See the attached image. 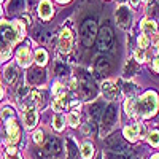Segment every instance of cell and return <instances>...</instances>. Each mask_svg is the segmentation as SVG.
Masks as SVG:
<instances>
[{"instance_id":"cell-1","label":"cell","mask_w":159,"mask_h":159,"mask_svg":"<svg viewBox=\"0 0 159 159\" xmlns=\"http://www.w3.org/2000/svg\"><path fill=\"white\" fill-rule=\"evenodd\" d=\"M157 107H159V100L154 91H147L137 99L129 97L124 103L126 113L129 116H140V118L153 116L157 111Z\"/></svg>"},{"instance_id":"cell-2","label":"cell","mask_w":159,"mask_h":159,"mask_svg":"<svg viewBox=\"0 0 159 159\" xmlns=\"http://www.w3.org/2000/svg\"><path fill=\"white\" fill-rule=\"evenodd\" d=\"M22 37L21 24L0 22V59H7L10 54V48Z\"/></svg>"},{"instance_id":"cell-3","label":"cell","mask_w":159,"mask_h":159,"mask_svg":"<svg viewBox=\"0 0 159 159\" xmlns=\"http://www.w3.org/2000/svg\"><path fill=\"white\" fill-rule=\"evenodd\" d=\"M80 35H81V42L86 46H91L94 42V37L97 35V25L92 19H86L80 29Z\"/></svg>"},{"instance_id":"cell-4","label":"cell","mask_w":159,"mask_h":159,"mask_svg":"<svg viewBox=\"0 0 159 159\" xmlns=\"http://www.w3.org/2000/svg\"><path fill=\"white\" fill-rule=\"evenodd\" d=\"M116 22L119 24V27H123L124 30L130 29L132 25V11L127 5H121L116 10Z\"/></svg>"},{"instance_id":"cell-5","label":"cell","mask_w":159,"mask_h":159,"mask_svg":"<svg viewBox=\"0 0 159 159\" xmlns=\"http://www.w3.org/2000/svg\"><path fill=\"white\" fill-rule=\"evenodd\" d=\"M113 45V30L110 27H102L97 34V46L100 51H108Z\"/></svg>"},{"instance_id":"cell-6","label":"cell","mask_w":159,"mask_h":159,"mask_svg":"<svg viewBox=\"0 0 159 159\" xmlns=\"http://www.w3.org/2000/svg\"><path fill=\"white\" fill-rule=\"evenodd\" d=\"M7 126V143L8 147H13L19 142V137H21V132H19V127H18V123H16V118H11L5 123Z\"/></svg>"},{"instance_id":"cell-7","label":"cell","mask_w":159,"mask_h":159,"mask_svg":"<svg viewBox=\"0 0 159 159\" xmlns=\"http://www.w3.org/2000/svg\"><path fill=\"white\" fill-rule=\"evenodd\" d=\"M116 118H118V108H116L115 103H111V105H108V107L103 110V115H102V130H108L116 123Z\"/></svg>"},{"instance_id":"cell-8","label":"cell","mask_w":159,"mask_h":159,"mask_svg":"<svg viewBox=\"0 0 159 159\" xmlns=\"http://www.w3.org/2000/svg\"><path fill=\"white\" fill-rule=\"evenodd\" d=\"M73 46V35H72V30L69 27L62 29L61 35H59V49L62 52H70Z\"/></svg>"},{"instance_id":"cell-9","label":"cell","mask_w":159,"mask_h":159,"mask_svg":"<svg viewBox=\"0 0 159 159\" xmlns=\"http://www.w3.org/2000/svg\"><path fill=\"white\" fill-rule=\"evenodd\" d=\"M22 119H24V124L27 129H34L37 121H38V115L35 111L34 107H25L24 110V115H22Z\"/></svg>"},{"instance_id":"cell-10","label":"cell","mask_w":159,"mask_h":159,"mask_svg":"<svg viewBox=\"0 0 159 159\" xmlns=\"http://www.w3.org/2000/svg\"><path fill=\"white\" fill-rule=\"evenodd\" d=\"M102 92H103V97L105 99H108V100H113L116 99L118 96V86L115 84V81H111V80H108V81H105L102 84Z\"/></svg>"},{"instance_id":"cell-11","label":"cell","mask_w":159,"mask_h":159,"mask_svg":"<svg viewBox=\"0 0 159 159\" xmlns=\"http://www.w3.org/2000/svg\"><path fill=\"white\" fill-rule=\"evenodd\" d=\"M108 147L110 150L113 151H118V153H124V154H130L129 148H127V145L121 140V139H118V137H113L108 140Z\"/></svg>"},{"instance_id":"cell-12","label":"cell","mask_w":159,"mask_h":159,"mask_svg":"<svg viewBox=\"0 0 159 159\" xmlns=\"http://www.w3.org/2000/svg\"><path fill=\"white\" fill-rule=\"evenodd\" d=\"M16 57H18V62L21 67H29L30 65V49L29 48H19L18 52H16Z\"/></svg>"},{"instance_id":"cell-13","label":"cell","mask_w":159,"mask_h":159,"mask_svg":"<svg viewBox=\"0 0 159 159\" xmlns=\"http://www.w3.org/2000/svg\"><path fill=\"white\" fill-rule=\"evenodd\" d=\"M38 15L42 19H49L52 16V3L49 0H42L38 5Z\"/></svg>"},{"instance_id":"cell-14","label":"cell","mask_w":159,"mask_h":159,"mask_svg":"<svg viewBox=\"0 0 159 159\" xmlns=\"http://www.w3.org/2000/svg\"><path fill=\"white\" fill-rule=\"evenodd\" d=\"M123 134H124V137H126L127 140L135 142V140L140 137V126H139V124H130V126L124 127Z\"/></svg>"},{"instance_id":"cell-15","label":"cell","mask_w":159,"mask_h":159,"mask_svg":"<svg viewBox=\"0 0 159 159\" xmlns=\"http://www.w3.org/2000/svg\"><path fill=\"white\" fill-rule=\"evenodd\" d=\"M45 78H46V75H45V72H42V70H32L30 73H27V80H29V83H30V84H34V86L42 84V83L45 81Z\"/></svg>"},{"instance_id":"cell-16","label":"cell","mask_w":159,"mask_h":159,"mask_svg":"<svg viewBox=\"0 0 159 159\" xmlns=\"http://www.w3.org/2000/svg\"><path fill=\"white\" fill-rule=\"evenodd\" d=\"M81 91H83V94L86 97L94 96V92H96V88H94V84H92V80L89 76H86V75L81 80Z\"/></svg>"},{"instance_id":"cell-17","label":"cell","mask_w":159,"mask_h":159,"mask_svg":"<svg viewBox=\"0 0 159 159\" xmlns=\"http://www.w3.org/2000/svg\"><path fill=\"white\" fill-rule=\"evenodd\" d=\"M96 70L99 73H107L110 70V59L105 57V56L97 57V61H96Z\"/></svg>"},{"instance_id":"cell-18","label":"cell","mask_w":159,"mask_h":159,"mask_svg":"<svg viewBox=\"0 0 159 159\" xmlns=\"http://www.w3.org/2000/svg\"><path fill=\"white\" fill-rule=\"evenodd\" d=\"M3 78H5L7 83H13L18 78V70H16L15 65H7L5 70H3Z\"/></svg>"},{"instance_id":"cell-19","label":"cell","mask_w":159,"mask_h":159,"mask_svg":"<svg viewBox=\"0 0 159 159\" xmlns=\"http://www.w3.org/2000/svg\"><path fill=\"white\" fill-rule=\"evenodd\" d=\"M59 150H61V147H59V140L57 139H49L48 143L45 145V153L49 154V156L56 154Z\"/></svg>"},{"instance_id":"cell-20","label":"cell","mask_w":159,"mask_h":159,"mask_svg":"<svg viewBox=\"0 0 159 159\" xmlns=\"http://www.w3.org/2000/svg\"><path fill=\"white\" fill-rule=\"evenodd\" d=\"M67 99H65V96H59V97H56L54 100H52V108H54V111H57V113H61V111H64L65 108H67Z\"/></svg>"},{"instance_id":"cell-21","label":"cell","mask_w":159,"mask_h":159,"mask_svg":"<svg viewBox=\"0 0 159 159\" xmlns=\"http://www.w3.org/2000/svg\"><path fill=\"white\" fill-rule=\"evenodd\" d=\"M142 30L145 35H154L157 32V25L154 21H142Z\"/></svg>"},{"instance_id":"cell-22","label":"cell","mask_w":159,"mask_h":159,"mask_svg":"<svg viewBox=\"0 0 159 159\" xmlns=\"http://www.w3.org/2000/svg\"><path fill=\"white\" fill-rule=\"evenodd\" d=\"M102 111H103V105L99 103V102L94 103V105H91V108H89V115H91L92 119H99V118L103 115Z\"/></svg>"},{"instance_id":"cell-23","label":"cell","mask_w":159,"mask_h":159,"mask_svg":"<svg viewBox=\"0 0 159 159\" xmlns=\"http://www.w3.org/2000/svg\"><path fill=\"white\" fill-rule=\"evenodd\" d=\"M92 154H94V147H92V143L84 142L81 145V156H83V159H91Z\"/></svg>"},{"instance_id":"cell-24","label":"cell","mask_w":159,"mask_h":159,"mask_svg":"<svg viewBox=\"0 0 159 159\" xmlns=\"http://www.w3.org/2000/svg\"><path fill=\"white\" fill-rule=\"evenodd\" d=\"M35 37H37V40H40V42H48L51 34L45 27H37L35 29Z\"/></svg>"},{"instance_id":"cell-25","label":"cell","mask_w":159,"mask_h":159,"mask_svg":"<svg viewBox=\"0 0 159 159\" xmlns=\"http://www.w3.org/2000/svg\"><path fill=\"white\" fill-rule=\"evenodd\" d=\"M64 124H65V118L61 113L54 115V118H52V127H54L56 130H62L64 129Z\"/></svg>"},{"instance_id":"cell-26","label":"cell","mask_w":159,"mask_h":159,"mask_svg":"<svg viewBox=\"0 0 159 159\" xmlns=\"http://www.w3.org/2000/svg\"><path fill=\"white\" fill-rule=\"evenodd\" d=\"M35 62L38 65H45L48 62V54H46L45 49H37V52H35Z\"/></svg>"},{"instance_id":"cell-27","label":"cell","mask_w":159,"mask_h":159,"mask_svg":"<svg viewBox=\"0 0 159 159\" xmlns=\"http://www.w3.org/2000/svg\"><path fill=\"white\" fill-rule=\"evenodd\" d=\"M11 118H16V116H15V111H13L10 107L3 108V110H2V113H0V119H2L3 123H7L8 119H11Z\"/></svg>"},{"instance_id":"cell-28","label":"cell","mask_w":159,"mask_h":159,"mask_svg":"<svg viewBox=\"0 0 159 159\" xmlns=\"http://www.w3.org/2000/svg\"><path fill=\"white\" fill-rule=\"evenodd\" d=\"M67 119H69V124H70L72 127H76V126L80 124V113L75 110V111H72V113L67 116Z\"/></svg>"},{"instance_id":"cell-29","label":"cell","mask_w":159,"mask_h":159,"mask_svg":"<svg viewBox=\"0 0 159 159\" xmlns=\"http://www.w3.org/2000/svg\"><path fill=\"white\" fill-rule=\"evenodd\" d=\"M135 70H137L135 61H129V62L126 64V67H124V75H126V76H132Z\"/></svg>"},{"instance_id":"cell-30","label":"cell","mask_w":159,"mask_h":159,"mask_svg":"<svg viewBox=\"0 0 159 159\" xmlns=\"http://www.w3.org/2000/svg\"><path fill=\"white\" fill-rule=\"evenodd\" d=\"M135 91H137V86H135L134 83H126V84H124V94L127 96V99H129V97H134Z\"/></svg>"},{"instance_id":"cell-31","label":"cell","mask_w":159,"mask_h":159,"mask_svg":"<svg viewBox=\"0 0 159 159\" xmlns=\"http://www.w3.org/2000/svg\"><path fill=\"white\" fill-rule=\"evenodd\" d=\"M24 8V0H11L10 2V11L15 13V11H19Z\"/></svg>"},{"instance_id":"cell-32","label":"cell","mask_w":159,"mask_h":159,"mask_svg":"<svg viewBox=\"0 0 159 159\" xmlns=\"http://www.w3.org/2000/svg\"><path fill=\"white\" fill-rule=\"evenodd\" d=\"M134 61H137V62H145L147 61V52H145V49L139 48V49L134 51Z\"/></svg>"},{"instance_id":"cell-33","label":"cell","mask_w":159,"mask_h":159,"mask_svg":"<svg viewBox=\"0 0 159 159\" xmlns=\"http://www.w3.org/2000/svg\"><path fill=\"white\" fill-rule=\"evenodd\" d=\"M148 142L151 147H159V130H153L148 135Z\"/></svg>"},{"instance_id":"cell-34","label":"cell","mask_w":159,"mask_h":159,"mask_svg":"<svg viewBox=\"0 0 159 159\" xmlns=\"http://www.w3.org/2000/svg\"><path fill=\"white\" fill-rule=\"evenodd\" d=\"M148 45H150V38H148V35H140L139 37V48H142V49H145V48H148Z\"/></svg>"},{"instance_id":"cell-35","label":"cell","mask_w":159,"mask_h":159,"mask_svg":"<svg viewBox=\"0 0 159 159\" xmlns=\"http://www.w3.org/2000/svg\"><path fill=\"white\" fill-rule=\"evenodd\" d=\"M52 92H54L56 97H59V96H64V94H65V89H64V86H62L61 83H56L54 88H52Z\"/></svg>"},{"instance_id":"cell-36","label":"cell","mask_w":159,"mask_h":159,"mask_svg":"<svg viewBox=\"0 0 159 159\" xmlns=\"http://www.w3.org/2000/svg\"><path fill=\"white\" fill-rule=\"evenodd\" d=\"M54 70L57 72V75H64L65 72H67V65H62L61 62H57L56 67H54Z\"/></svg>"},{"instance_id":"cell-37","label":"cell","mask_w":159,"mask_h":159,"mask_svg":"<svg viewBox=\"0 0 159 159\" xmlns=\"http://www.w3.org/2000/svg\"><path fill=\"white\" fill-rule=\"evenodd\" d=\"M43 139H45V137H43V132H42V130H37L35 134H34V140H35V143H38V145L43 142Z\"/></svg>"},{"instance_id":"cell-38","label":"cell","mask_w":159,"mask_h":159,"mask_svg":"<svg viewBox=\"0 0 159 159\" xmlns=\"http://www.w3.org/2000/svg\"><path fill=\"white\" fill-rule=\"evenodd\" d=\"M153 69L156 70V73H159V57L153 61Z\"/></svg>"},{"instance_id":"cell-39","label":"cell","mask_w":159,"mask_h":159,"mask_svg":"<svg viewBox=\"0 0 159 159\" xmlns=\"http://www.w3.org/2000/svg\"><path fill=\"white\" fill-rule=\"evenodd\" d=\"M8 159H21V157L18 156V153H15V154H8Z\"/></svg>"},{"instance_id":"cell-40","label":"cell","mask_w":159,"mask_h":159,"mask_svg":"<svg viewBox=\"0 0 159 159\" xmlns=\"http://www.w3.org/2000/svg\"><path fill=\"white\" fill-rule=\"evenodd\" d=\"M151 159H159V153H156V154H153V156H151Z\"/></svg>"},{"instance_id":"cell-41","label":"cell","mask_w":159,"mask_h":159,"mask_svg":"<svg viewBox=\"0 0 159 159\" xmlns=\"http://www.w3.org/2000/svg\"><path fill=\"white\" fill-rule=\"evenodd\" d=\"M59 2H62V3H64V2H69V0H59Z\"/></svg>"},{"instance_id":"cell-42","label":"cell","mask_w":159,"mask_h":159,"mask_svg":"<svg viewBox=\"0 0 159 159\" xmlns=\"http://www.w3.org/2000/svg\"><path fill=\"white\" fill-rule=\"evenodd\" d=\"M157 48H159V40H157Z\"/></svg>"},{"instance_id":"cell-43","label":"cell","mask_w":159,"mask_h":159,"mask_svg":"<svg viewBox=\"0 0 159 159\" xmlns=\"http://www.w3.org/2000/svg\"><path fill=\"white\" fill-rule=\"evenodd\" d=\"M0 15H2V8H0Z\"/></svg>"},{"instance_id":"cell-44","label":"cell","mask_w":159,"mask_h":159,"mask_svg":"<svg viewBox=\"0 0 159 159\" xmlns=\"http://www.w3.org/2000/svg\"><path fill=\"white\" fill-rule=\"evenodd\" d=\"M97 159H102V156H99V157H97Z\"/></svg>"},{"instance_id":"cell-45","label":"cell","mask_w":159,"mask_h":159,"mask_svg":"<svg viewBox=\"0 0 159 159\" xmlns=\"http://www.w3.org/2000/svg\"><path fill=\"white\" fill-rule=\"evenodd\" d=\"M0 2H2V0H0Z\"/></svg>"}]
</instances>
